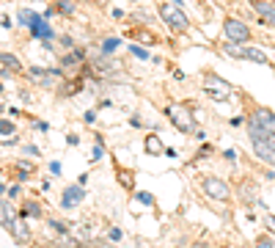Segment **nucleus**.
Here are the masks:
<instances>
[{
  "mask_svg": "<svg viewBox=\"0 0 275 248\" xmlns=\"http://www.w3.org/2000/svg\"><path fill=\"white\" fill-rule=\"evenodd\" d=\"M248 138H251V149H253V155H256L259 160H264L267 166H272L275 169V132L270 130H264L259 122H248Z\"/></svg>",
  "mask_w": 275,
  "mask_h": 248,
  "instance_id": "1",
  "label": "nucleus"
},
{
  "mask_svg": "<svg viewBox=\"0 0 275 248\" xmlns=\"http://www.w3.org/2000/svg\"><path fill=\"white\" fill-rule=\"evenodd\" d=\"M157 14L173 33H187L190 31V17H187V11L182 9V6H173V3H165L163 0L160 9H157Z\"/></svg>",
  "mask_w": 275,
  "mask_h": 248,
  "instance_id": "2",
  "label": "nucleus"
},
{
  "mask_svg": "<svg viewBox=\"0 0 275 248\" xmlns=\"http://www.w3.org/2000/svg\"><path fill=\"white\" fill-rule=\"evenodd\" d=\"M165 116L179 132H196V116L187 108V102H168L165 105Z\"/></svg>",
  "mask_w": 275,
  "mask_h": 248,
  "instance_id": "3",
  "label": "nucleus"
},
{
  "mask_svg": "<svg viewBox=\"0 0 275 248\" xmlns=\"http://www.w3.org/2000/svg\"><path fill=\"white\" fill-rule=\"evenodd\" d=\"M223 39H226L229 44L245 47V44L253 39V31H251V25H248V22H242V19L226 17V19H223Z\"/></svg>",
  "mask_w": 275,
  "mask_h": 248,
  "instance_id": "4",
  "label": "nucleus"
},
{
  "mask_svg": "<svg viewBox=\"0 0 275 248\" xmlns=\"http://www.w3.org/2000/svg\"><path fill=\"white\" fill-rule=\"evenodd\" d=\"M204 94L212 99V102H226V99L231 97V86L220 75L209 72V75H206V83H204Z\"/></svg>",
  "mask_w": 275,
  "mask_h": 248,
  "instance_id": "5",
  "label": "nucleus"
},
{
  "mask_svg": "<svg viewBox=\"0 0 275 248\" xmlns=\"http://www.w3.org/2000/svg\"><path fill=\"white\" fill-rule=\"evenodd\" d=\"M201 190H204V196L212 199V202H229L231 199V187L218 177H204L201 179Z\"/></svg>",
  "mask_w": 275,
  "mask_h": 248,
  "instance_id": "6",
  "label": "nucleus"
},
{
  "mask_svg": "<svg viewBox=\"0 0 275 248\" xmlns=\"http://www.w3.org/2000/svg\"><path fill=\"white\" fill-rule=\"evenodd\" d=\"M30 80H36V83L44 86V89H55V86L64 80V75H61V69H42V66H33Z\"/></svg>",
  "mask_w": 275,
  "mask_h": 248,
  "instance_id": "7",
  "label": "nucleus"
},
{
  "mask_svg": "<svg viewBox=\"0 0 275 248\" xmlns=\"http://www.w3.org/2000/svg\"><path fill=\"white\" fill-rule=\"evenodd\" d=\"M253 14H259V22L267 25V28H275V3L270 0H251Z\"/></svg>",
  "mask_w": 275,
  "mask_h": 248,
  "instance_id": "8",
  "label": "nucleus"
},
{
  "mask_svg": "<svg viewBox=\"0 0 275 248\" xmlns=\"http://www.w3.org/2000/svg\"><path fill=\"white\" fill-rule=\"evenodd\" d=\"M30 36L42 39V42H52L55 39V31L50 28V19H44V14H36V19L30 22Z\"/></svg>",
  "mask_w": 275,
  "mask_h": 248,
  "instance_id": "9",
  "label": "nucleus"
},
{
  "mask_svg": "<svg viewBox=\"0 0 275 248\" xmlns=\"http://www.w3.org/2000/svg\"><path fill=\"white\" fill-rule=\"evenodd\" d=\"M253 122H259L264 130H270V132H275V111H270V108H264V105H259V108H253Z\"/></svg>",
  "mask_w": 275,
  "mask_h": 248,
  "instance_id": "10",
  "label": "nucleus"
},
{
  "mask_svg": "<svg viewBox=\"0 0 275 248\" xmlns=\"http://www.w3.org/2000/svg\"><path fill=\"white\" fill-rule=\"evenodd\" d=\"M85 199V190H83V185H72V187H66L64 190V199H61V204L66 207V210H72L75 204H80Z\"/></svg>",
  "mask_w": 275,
  "mask_h": 248,
  "instance_id": "11",
  "label": "nucleus"
},
{
  "mask_svg": "<svg viewBox=\"0 0 275 248\" xmlns=\"http://www.w3.org/2000/svg\"><path fill=\"white\" fill-rule=\"evenodd\" d=\"M242 61H253V64L267 66V64H270V58H267V52L256 50V47H245V50H242Z\"/></svg>",
  "mask_w": 275,
  "mask_h": 248,
  "instance_id": "12",
  "label": "nucleus"
},
{
  "mask_svg": "<svg viewBox=\"0 0 275 248\" xmlns=\"http://www.w3.org/2000/svg\"><path fill=\"white\" fill-rule=\"evenodd\" d=\"M118 47H121V36H105L99 42V56H113Z\"/></svg>",
  "mask_w": 275,
  "mask_h": 248,
  "instance_id": "13",
  "label": "nucleus"
},
{
  "mask_svg": "<svg viewBox=\"0 0 275 248\" xmlns=\"http://www.w3.org/2000/svg\"><path fill=\"white\" fill-rule=\"evenodd\" d=\"M80 64H85V50H80V47L69 50V52L61 58V66H80Z\"/></svg>",
  "mask_w": 275,
  "mask_h": 248,
  "instance_id": "14",
  "label": "nucleus"
},
{
  "mask_svg": "<svg viewBox=\"0 0 275 248\" xmlns=\"http://www.w3.org/2000/svg\"><path fill=\"white\" fill-rule=\"evenodd\" d=\"M52 9H55V14H64V17H75L77 14L75 0H55V3H52Z\"/></svg>",
  "mask_w": 275,
  "mask_h": 248,
  "instance_id": "15",
  "label": "nucleus"
},
{
  "mask_svg": "<svg viewBox=\"0 0 275 248\" xmlns=\"http://www.w3.org/2000/svg\"><path fill=\"white\" fill-rule=\"evenodd\" d=\"M77 91H83V77H69L64 83V89H61V97H72V94H77Z\"/></svg>",
  "mask_w": 275,
  "mask_h": 248,
  "instance_id": "16",
  "label": "nucleus"
},
{
  "mask_svg": "<svg viewBox=\"0 0 275 248\" xmlns=\"http://www.w3.org/2000/svg\"><path fill=\"white\" fill-rule=\"evenodd\" d=\"M143 146H146V152H149V155H163V141H160V135H146V141H143Z\"/></svg>",
  "mask_w": 275,
  "mask_h": 248,
  "instance_id": "17",
  "label": "nucleus"
},
{
  "mask_svg": "<svg viewBox=\"0 0 275 248\" xmlns=\"http://www.w3.org/2000/svg\"><path fill=\"white\" fill-rule=\"evenodd\" d=\"M127 36H132V39H138V42H146V44H157L160 42V39L157 36H154V33L151 31H140V28H135V31H127Z\"/></svg>",
  "mask_w": 275,
  "mask_h": 248,
  "instance_id": "18",
  "label": "nucleus"
},
{
  "mask_svg": "<svg viewBox=\"0 0 275 248\" xmlns=\"http://www.w3.org/2000/svg\"><path fill=\"white\" fill-rule=\"evenodd\" d=\"M0 64H3L6 69H11V72H22V64H19V58L14 56V52H0Z\"/></svg>",
  "mask_w": 275,
  "mask_h": 248,
  "instance_id": "19",
  "label": "nucleus"
},
{
  "mask_svg": "<svg viewBox=\"0 0 275 248\" xmlns=\"http://www.w3.org/2000/svg\"><path fill=\"white\" fill-rule=\"evenodd\" d=\"M118 182H121L124 187H127V190H135V174H132V171H118Z\"/></svg>",
  "mask_w": 275,
  "mask_h": 248,
  "instance_id": "20",
  "label": "nucleus"
},
{
  "mask_svg": "<svg viewBox=\"0 0 275 248\" xmlns=\"http://www.w3.org/2000/svg\"><path fill=\"white\" fill-rule=\"evenodd\" d=\"M19 215H22V218H42V207H39L36 202H28V204H25V210L19 212Z\"/></svg>",
  "mask_w": 275,
  "mask_h": 248,
  "instance_id": "21",
  "label": "nucleus"
},
{
  "mask_svg": "<svg viewBox=\"0 0 275 248\" xmlns=\"http://www.w3.org/2000/svg\"><path fill=\"white\" fill-rule=\"evenodd\" d=\"M17 19H19L22 25H28V28H30V22L36 19V11H30V9H19V11H17Z\"/></svg>",
  "mask_w": 275,
  "mask_h": 248,
  "instance_id": "22",
  "label": "nucleus"
},
{
  "mask_svg": "<svg viewBox=\"0 0 275 248\" xmlns=\"http://www.w3.org/2000/svg\"><path fill=\"white\" fill-rule=\"evenodd\" d=\"M242 50H245V47H239V44H229V42L223 44V52H226V56L239 58V61H242Z\"/></svg>",
  "mask_w": 275,
  "mask_h": 248,
  "instance_id": "23",
  "label": "nucleus"
},
{
  "mask_svg": "<svg viewBox=\"0 0 275 248\" xmlns=\"http://www.w3.org/2000/svg\"><path fill=\"white\" fill-rule=\"evenodd\" d=\"M130 52L135 58H140V61H149V58H151V52L146 50V47H140V44H130Z\"/></svg>",
  "mask_w": 275,
  "mask_h": 248,
  "instance_id": "24",
  "label": "nucleus"
},
{
  "mask_svg": "<svg viewBox=\"0 0 275 248\" xmlns=\"http://www.w3.org/2000/svg\"><path fill=\"white\" fill-rule=\"evenodd\" d=\"M14 130H17L14 122H9V119H0V132H3V135H14Z\"/></svg>",
  "mask_w": 275,
  "mask_h": 248,
  "instance_id": "25",
  "label": "nucleus"
},
{
  "mask_svg": "<svg viewBox=\"0 0 275 248\" xmlns=\"http://www.w3.org/2000/svg\"><path fill=\"white\" fill-rule=\"evenodd\" d=\"M256 248H275V243H272L270 234H261V237L256 240Z\"/></svg>",
  "mask_w": 275,
  "mask_h": 248,
  "instance_id": "26",
  "label": "nucleus"
},
{
  "mask_svg": "<svg viewBox=\"0 0 275 248\" xmlns=\"http://www.w3.org/2000/svg\"><path fill=\"white\" fill-rule=\"evenodd\" d=\"M58 42H61V47H66V50H75V39H72L69 33H64V36H58Z\"/></svg>",
  "mask_w": 275,
  "mask_h": 248,
  "instance_id": "27",
  "label": "nucleus"
},
{
  "mask_svg": "<svg viewBox=\"0 0 275 248\" xmlns=\"http://www.w3.org/2000/svg\"><path fill=\"white\" fill-rule=\"evenodd\" d=\"M50 226H52V229H55L58 234H61V237H64V234H69V226L61 224V221H50Z\"/></svg>",
  "mask_w": 275,
  "mask_h": 248,
  "instance_id": "28",
  "label": "nucleus"
},
{
  "mask_svg": "<svg viewBox=\"0 0 275 248\" xmlns=\"http://www.w3.org/2000/svg\"><path fill=\"white\" fill-rule=\"evenodd\" d=\"M135 199H138L140 204H154V199L149 196V193H135Z\"/></svg>",
  "mask_w": 275,
  "mask_h": 248,
  "instance_id": "29",
  "label": "nucleus"
},
{
  "mask_svg": "<svg viewBox=\"0 0 275 248\" xmlns=\"http://www.w3.org/2000/svg\"><path fill=\"white\" fill-rule=\"evenodd\" d=\"M110 17L118 22V19H124V17H127V11H124V9H113V11H110Z\"/></svg>",
  "mask_w": 275,
  "mask_h": 248,
  "instance_id": "30",
  "label": "nucleus"
},
{
  "mask_svg": "<svg viewBox=\"0 0 275 248\" xmlns=\"http://www.w3.org/2000/svg\"><path fill=\"white\" fill-rule=\"evenodd\" d=\"M105 155V146H102V141H97V149H94V160H99Z\"/></svg>",
  "mask_w": 275,
  "mask_h": 248,
  "instance_id": "31",
  "label": "nucleus"
},
{
  "mask_svg": "<svg viewBox=\"0 0 275 248\" xmlns=\"http://www.w3.org/2000/svg\"><path fill=\"white\" fill-rule=\"evenodd\" d=\"M212 144H204V146H201V152H198V157H206V155H212Z\"/></svg>",
  "mask_w": 275,
  "mask_h": 248,
  "instance_id": "32",
  "label": "nucleus"
},
{
  "mask_svg": "<svg viewBox=\"0 0 275 248\" xmlns=\"http://www.w3.org/2000/svg\"><path fill=\"white\" fill-rule=\"evenodd\" d=\"M121 237H124V232L118 229V226H113V229H110V240H121Z\"/></svg>",
  "mask_w": 275,
  "mask_h": 248,
  "instance_id": "33",
  "label": "nucleus"
},
{
  "mask_svg": "<svg viewBox=\"0 0 275 248\" xmlns=\"http://www.w3.org/2000/svg\"><path fill=\"white\" fill-rule=\"evenodd\" d=\"M50 174H55V177L61 174V163H58V160H52V163H50Z\"/></svg>",
  "mask_w": 275,
  "mask_h": 248,
  "instance_id": "34",
  "label": "nucleus"
},
{
  "mask_svg": "<svg viewBox=\"0 0 275 248\" xmlns=\"http://www.w3.org/2000/svg\"><path fill=\"white\" fill-rule=\"evenodd\" d=\"M25 152H28V155H33V157H39V146H25Z\"/></svg>",
  "mask_w": 275,
  "mask_h": 248,
  "instance_id": "35",
  "label": "nucleus"
},
{
  "mask_svg": "<svg viewBox=\"0 0 275 248\" xmlns=\"http://www.w3.org/2000/svg\"><path fill=\"white\" fill-rule=\"evenodd\" d=\"M83 3H91V6H105L107 0H83Z\"/></svg>",
  "mask_w": 275,
  "mask_h": 248,
  "instance_id": "36",
  "label": "nucleus"
},
{
  "mask_svg": "<svg viewBox=\"0 0 275 248\" xmlns=\"http://www.w3.org/2000/svg\"><path fill=\"white\" fill-rule=\"evenodd\" d=\"M267 226H270V229H275V215H267Z\"/></svg>",
  "mask_w": 275,
  "mask_h": 248,
  "instance_id": "37",
  "label": "nucleus"
},
{
  "mask_svg": "<svg viewBox=\"0 0 275 248\" xmlns=\"http://www.w3.org/2000/svg\"><path fill=\"white\" fill-rule=\"evenodd\" d=\"M130 3H140V0H130Z\"/></svg>",
  "mask_w": 275,
  "mask_h": 248,
  "instance_id": "38",
  "label": "nucleus"
},
{
  "mask_svg": "<svg viewBox=\"0 0 275 248\" xmlns=\"http://www.w3.org/2000/svg\"><path fill=\"white\" fill-rule=\"evenodd\" d=\"M270 3H272V0H270Z\"/></svg>",
  "mask_w": 275,
  "mask_h": 248,
  "instance_id": "39",
  "label": "nucleus"
}]
</instances>
